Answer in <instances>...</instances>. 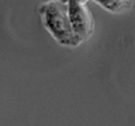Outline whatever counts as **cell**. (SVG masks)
I'll list each match as a JSON object with an SVG mask.
<instances>
[{
  "label": "cell",
  "mask_w": 135,
  "mask_h": 126,
  "mask_svg": "<svg viewBox=\"0 0 135 126\" xmlns=\"http://www.w3.org/2000/svg\"><path fill=\"white\" fill-rule=\"evenodd\" d=\"M96 4H99L101 8L107 10L110 13H124L132 7L134 2H124V0H114V2H105V0H94Z\"/></svg>",
  "instance_id": "3"
},
{
  "label": "cell",
  "mask_w": 135,
  "mask_h": 126,
  "mask_svg": "<svg viewBox=\"0 0 135 126\" xmlns=\"http://www.w3.org/2000/svg\"><path fill=\"white\" fill-rule=\"evenodd\" d=\"M66 4L72 31L80 42L87 41L94 31V21H93L91 13L87 7V2L69 0V2H66Z\"/></svg>",
  "instance_id": "2"
},
{
  "label": "cell",
  "mask_w": 135,
  "mask_h": 126,
  "mask_svg": "<svg viewBox=\"0 0 135 126\" xmlns=\"http://www.w3.org/2000/svg\"><path fill=\"white\" fill-rule=\"evenodd\" d=\"M38 13L42 18L45 29L52 35V38L58 44L69 46V48H75L82 44L72 31L69 17H68L66 2H61V0L45 2L40 4Z\"/></svg>",
  "instance_id": "1"
}]
</instances>
